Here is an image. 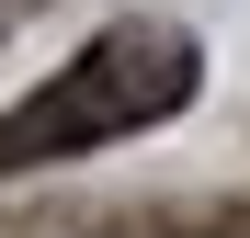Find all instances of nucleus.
<instances>
[{
  "label": "nucleus",
  "mask_w": 250,
  "mask_h": 238,
  "mask_svg": "<svg viewBox=\"0 0 250 238\" xmlns=\"http://www.w3.org/2000/svg\"><path fill=\"white\" fill-rule=\"evenodd\" d=\"M193 79H205V57H193L182 23H114V34H91L46 91H23L12 113H0V182L34 170V159H80V147L171 125V113L193 102Z\"/></svg>",
  "instance_id": "nucleus-1"
},
{
  "label": "nucleus",
  "mask_w": 250,
  "mask_h": 238,
  "mask_svg": "<svg viewBox=\"0 0 250 238\" xmlns=\"http://www.w3.org/2000/svg\"><path fill=\"white\" fill-rule=\"evenodd\" d=\"M0 23H12V0H0Z\"/></svg>",
  "instance_id": "nucleus-2"
}]
</instances>
